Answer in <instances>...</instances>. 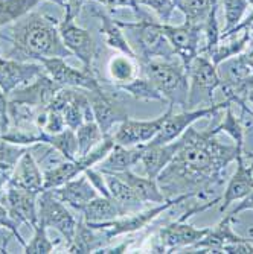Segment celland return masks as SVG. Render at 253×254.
<instances>
[{"label": "cell", "mask_w": 253, "mask_h": 254, "mask_svg": "<svg viewBox=\"0 0 253 254\" xmlns=\"http://www.w3.org/2000/svg\"><path fill=\"white\" fill-rule=\"evenodd\" d=\"M38 63H41L44 72L48 73L60 87H75V88H84V90H95L101 87L99 79L96 78L95 72L90 70H78L72 65H69L64 58H41Z\"/></svg>", "instance_id": "obj_13"}, {"label": "cell", "mask_w": 253, "mask_h": 254, "mask_svg": "<svg viewBox=\"0 0 253 254\" xmlns=\"http://www.w3.org/2000/svg\"><path fill=\"white\" fill-rule=\"evenodd\" d=\"M61 87L48 73L43 72L29 84L15 88L8 96V99L9 102L25 104L37 110H43L49 107L51 101L54 99L55 93Z\"/></svg>", "instance_id": "obj_15"}, {"label": "cell", "mask_w": 253, "mask_h": 254, "mask_svg": "<svg viewBox=\"0 0 253 254\" xmlns=\"http://www.w3.org/2000/svg\"><path fill=\"white\" fill-rule=\"evenodd\" d=\"M241 55V58H243V61L249 65V68L253 72V37H252V40L249 41V44H247V48L240 54Z\"/></svg>", "instance_id": "obj_46"}, {"label": "cell", "mask_w": 253, "mask_h": 254, "mask_svg": "<svg viewBox=\"0 0 253 254\" xmlns=\"http://www.w3.org/2000/svg\"><path fill=\"white\" fill-rule=\"evenodd\" d=\"M218 127L201 131L189 127L180 135L181 146L156 178L167 199L191 195L208 201L214 189L224 183L227 166L244 148L218 142Z\"/></svg>", "instance_id": "obj_1"}, {"label": "cell", "mask_w": 253, "mask_h": 254, "mask_svg": "<svg viewBox=\"0 0 253 254\" xmlns=\"http://www.w3.org/2000/svg\"><path fill=\"white\" fill-rule=\"evenodd\" d=\"M44 72L41 63L18 61L14 58L0 57V88L9 96L12 91L21 85L29 84L40 73Z\"/></svg>", "instance_id": "obj_17"}, {"label": "cell", "mask_w": 253, "mask_h": 254, "mask_svg": "<svg viewBox=\"0 0 253 254\" xmlns=\"http://www.w3.org/2000/svg\"><path fill=\"white\" fill-rule=\"evenodd\" d=\"M162 32L188 72V67L191 65L194 58L201 54L200 34L203 32V29L189 25L186 21L180 26H171L168 23H162Z\"/></svg>", "instance_id": "obj_12"}, {"label": "cell", "mask_w": 253, "mask_h": 254, "mask_svg": "<svg viewBox=\"0 0 253 254\" xmlns=\"http://www.w3.org/2000/svg\"><path fill=\"white\" fill-rule=\"evenodd\" d=\"M12 49L6 58L18 61H29L41 58H67L72 57L64 46L60 29L51 17L38 12L26 14L17 20L11 29Z\"/></svg>", "instance_id": "obj_2"}, {"label": "cell", "mask_w": 253, "mask_h": 254, "mask_svg": "<svg viewBox=\"0 0 253 254\" xmlns=\"http://www.w3.org/2000/svg\"><path fill=\"white\" fill-rule=\"evenodd\" d=\"M51 190L58 199L74 207L78 212H81L91 199L99 195V192L95 189L93 184L90 183L85 174H81L77 178L64 183L63 186L51 189Z\"/></svg>", "instance_id": "obj_22"}, {"label": "cell", "mask_w": 253, "mask_h": 254, "mask_svg": "<svg viewBox=\"0 0 253 254\" xmlns=\"http://www.w3.org/2000/svg\"><path fill=\"white\" fill-rule=\"evenodd\" d=\"M118 88L125 91V93H128L130 96H133L137 101H144V102L165 101V98L160 95V91L144 75L136 76L133 81H130L128 84H124V85H119Z\"/></svg>", "instance_id": "obj_31"}, {"label": "cell", "mask_w": 253, "mask_h": 254, "mask_svg": "<svg viewBox=\"0 0 253 254\" xmlns=\"http://www.w3.org/2000/svg\"><path fill=\"white\" fill-rule=\"evenodd\" d=\"M104 180L110 196L122 207L127 215L142 210L144 202L121 177L116 174H104Z\"/></svg>", "instance_id": "obj_26"}, {"label": "cell", "mask_w": 253, "mask_h": 254, "mask_svg": "<svg viewBox=\"0 0 253 254\" xmlns=\"http://www.w3.org/2000/svg\"><path fill=\"white\" fill-rule=\"evenodd\" d=\"M241 241H246V238L241 236L234 228L232 216L224 213V218L215 227L209 228L208 235L192 247H189V253H223L226 245Z\"/></svg>", "instance_id": "obj_19"}, {"label": "cell", "mask_w": 253, "mask_h": 254, "mask_svg": "<svg viewBox=\"0 0 253 254\" xmlns=\"http://www.w3.org/2000/svg\"><path fill=\"white\" fill-rule=\"evenodd\" d=\"M189 198H192V196L191 195H180L175 198H168L167 201L153 207V209L134 212V213L125 215L116 221H111L107 224H88V225L101 228L102 232L108 236V239L118 238L122 235H131V233H136V232H139V230L145 228L150 222H153L157 216H160L164 212L171 209V207H174L183 201H188Z\"/></svg>", "instance_id": "obj_5"}, {"label": "cell", "mask_w": 253, "mask_h": 254, "mask_svg": "<svg viewBox=\"0 0 253 254\" xmlns=\"http://www.w3.org/2000/svg\"><path fill=\"white\" fill-rule=\"evenodd\" d=\"M246 102L250 104V108L253 111V90H249L247 91V95H246Z\"/></svg>", "instance_id": "obj_47"}, {"label": "cell", "mask_w": 253, "mask_h": 254, "mask_svg": "<svg viewBox=\"0 0 253 254\" xmlns=\"http://www.w3.org/2000/svg\"><path fill=\"white\" fill-rule=\"evenodd\" d=\"M237 171L227 181V186L220 201V213H226L231 204L241 201L253 190V163L246 161V152L237 155Z\"/></svg>", "instance_id": "obj_18"}, {"label": "cell", "mask_w": 253, "mask_h": 254, "mask_svg": "<svg viewBox=\"0 0 253 254\" xmlns=\"http://www.w3.org/2000/svg\"><path fill=\"white\" fill-rule=\"evenodd\" d=\"M136 58H131L125 54L116 55L110 58L108 61V73L110 78L113 79V82L116 84V87L128 84L130 81H133L136 76H139V67L134 63Z\"/></svg>", "instance_id": "obj_30"}, {"label": "cell", "mask_w": 253, "mask_h": 254, "mask_svg": "<svg viewBox=\"0 0 253 254\" xmlns=\"http://www.w3.org/2000/svg\"><path fill=\"white\" fill-rule=\"evenodd\" d=\"M91 14L96 15L98 18H101V32L104 35L105 44L110 46V48H113L114 51H119L121 54H125V55L137 60L136 52L131 49V46L128 44L127 38L124 37V32L121 31L116 20H113L105 12L98 11V9H91Z\"/></svg>", "instance_id": "obj_28"}, {"label": "cell", "mask_w": 253, "mask_h": 254, "mask_svg": "<svg viewBox=\"0 0 253 254\" xmlns=\"http://www.w3.org/2000/svg\"><path fill=\"white\" fill-rule=\"evenodd\" d=\"M223 8H224L226 25L220 35H224L227 32L234 31L240 25L249 8V2L247 0H223Z\"/></svg>", "instance_id": "obj_35"}, {"label": "cell", "mask_w": 253, "mask_h": 254, "mask_svg": "<svg viewBox=\"0 0 253 254\" xmlns=\"http://www.w3.org/2000/svg\"><path fill=\"white\" fill-rule=\"evenodd\" d=\"M218 65L206 54H198L188 67L189 110L215 104L214 91L223 87V78L218 73Z\"/></svg>", "instance_id": "obj_4"}, {"label": "cell", "mask_w": 253, "mask_h": 254, "mask_svg": "<svg viewBox=\"0 0 253 254\" xmlns=\"http://www.w3.org/2000/svg\"><path fill=\"white\" fill-rule=\"evenodd\" d=\"M247 29L250 31V34H252V37H253V23H252V25H250V26H249Z\"/></svg>", "instance_id": "obj_49"}, {"label": "cell", "mask_w": 253, "mask_h": 254, "mask_svg": "<svg viewBox=\"0 0 253 254\" xmlns=\"http://www.w3.org/2000/svg\"><path fill=\"white\" fill-rule=\"evenodd\" d=\"M111 242L108 236L102 232L101 228L88 225L83 218L77 224L75 236L71 244H67L66 253L72 254H88V253H98L101 248L107 247Z\"/></svg>", "instance_id": "obj_23"}, {"label": "cell", "mask_w": 253, "mask_h": 254, "mask_svg": "<svg viewBox=\"0 0 253 254\" xmlns=\"http://www.w3.org/2000/svg\"><path fill=\"white\" fill-rule=\"evenodd\" d=\"M134 241L131 239V241H128V242H122V244H119V245H107V247H104V248H101L98 253H104V254H107V253H116V254H119V253H125L127 250H128V247L133 244Z\"/></svg>", "instance_id": "obj_45"}, {"label": "cell", "mask_w": 253, "mask_h": 254, "mask_svg": "<svg viewBox=\"0 0 253 254\" xmlns=\"http://www.w3.org/2000/svg\"><path fill=\"white\" fill-rule=\"evenodd\" d=\"M232 216V215H231ZM232 219H234V224L235 225H241V230H240V235L241 236H244L247 241H250V242H253V219L249 222L246 218H240V215H235V216H232Z\"/></svg>", "instance_id": "obj_42"}, {"label": "cell", "mask_w": 253, "mask_h": 254, "mask_svg": "<svg viewBox=\"0 0 253 254\" xmlns=\"http://www.w3.org/2000/svg\"><path fill=\"white\" fill-rule=\"evenodd\" d=\"M180 2H181V0H175V5H177V8H178V5H180Z\"/></svg>", "instance_id": "obj_50"}, {"label": "cell", "mask_w": 253, "mask_h": 254, "mask_svg": "<svg viewBox=\"0 0 253 254\" xmlns=\"http://www.w3.org/2000/svg\"><path fill=\"white\" fill-rule=\"evenodd\" d=\"M98 3H101L105 8H133L137 14V18L144 17L145 14L139 9V3L137 0H96Z\"/></svg>", "instance_id": "obj_40"}, {"label": "cell", "mask_w": 253, "mask_h": 254, "mask_svg": "<svg viewBox=\"0 0 253 254\" xmlns=\"http://www.w3.org/2000/svg\"><path fill=\"white\" fill-rule=\"evenodd\" d=\"M229 105H232L231 99H224L220 104H212L208 107H201V108H194V110H185L178 114H171L165 125L160 129V132L150 142L151 145H164L169 143L175 138H178L183 132H185L189 127L194 125V122L203 119V118H209L212 114L218 113L220 110H226Z\"/></svg>", "instance_id": "obj_10"}, {"label": "cell", "mask_w": 253, "mask_h": 254, "mask_svg": "<svg viewBox=\"0 0 253 254\" xmlns=\"http://www.w3.org/2000/svg\"><path fill=\"white\" fill-rule=\"evenodd\" d=\"M0 228H6L8 232L18 241V244L21 247H25L26 245V241L21 238L20 232H18V224L9 216V212L8 209L5 207V204L0 202Z\"/></svg>", "instance_id": "obj_39"}, {"label": "cell", "mask_w": 253, "mask_h": 254, "mask_svg": "<svg viewBox=\"0 0 253 254\" xmlns=\"http://www.w3.org/2000/svg\"><path fill=\"white\" fill-rule=\"evenodd\" d=\"M41 142L49 143L57 151H60L67 160H77L78 155V142H77V132L72 128H64L55 134H46L41 131Z\"/></svg>", "instance_id": "obj_29"}, {"label": "cell", "mask_w": 253, "mask_h": 254, "mask_svg": "<svg viewBox=\"0 0 253 254\" xmlns=\"http://www.w3.org/2000/svg\"><path fill=\"white\" fill-rule=\"evenodd\" d=\"M209 228H195L177 218L159 232V244L151 247V253H172L178 248H189L208 235Z\"/></svg>", "instance_id": "obj_11"}, {"label": "cell", "mask_w": 253, "mask_h": 254, "mask_svg": "<svg viewBox=\"0 0 253 254\" xmlns=\"http://www.w3.org/2000/svg\"><path fill=\"white\" fill-rule=\"evenodd\" d=\"M118 177H121L128 186L134 190V193L141 198V201L145 202H154V204H160L167 201L165 195L160 190L157 180L150 178L147 175H137L133 171H125V172H119L116 174Z\"/></svg>", "instance_id": "obj_27"}, {"label": "cell", "mask_w": 253, "mask_h": 254, "mask_svg": "<svg viewBox=\"0 0 253 254\" xmlns=\"http://www.w3.org/2000/svg\"><path fill=\"white\" fill-rule=\"evenodd\" d=\"M247 2H249V5H252V6H253V0H247Z\"/></svg>", "instance_id": "obj_51"}, {"label": "cell", "mask_w": 253, "mask_h": 254, "mask_svg": "<svg viewBox=\"0 0 253 254\" xmlns=\"http://www.w3.org/2000/svg\"><path fill=\"white\" fill-rule=\"evenodd\" d=\"M180 146H181V137L164 145H151V143L142 145L139 165L144 169V175L156 180L159 174L162 172L168 166L169 161L174 158Z\"/></svg>", "instance_id": "obj_21"}, {"label": "cell", "mask_w": 253, "mask_h": 254, "mask_svg": "<svg viewBox=\"0 0 253 254\" xmlns=\"http://www.w3.org/2000/svg\"><path fill=\"white\" fill-rule=\"evenodd\" d=\"M37 205H38V222L48 228L57 230L66 241V244H71L75 236L78 221L67 210L64 202L58 199L51 189H44L41 193H38Z\"/></svg>", "instance_id": "obj_6"}, {"label": "cell", "mask_w": 253, "mask_h": 254, "mask_svg": "<svg viewBox=\"0 0 253 254\" xmlns=\"http://www.w3.org/2000/svg\"><path fill=\"white\" fill-rule=\"evenodd\" d=\"M41 0H2L0 2V28L29 14Z\"/></svg>", "instance_id": "obj_32"}, {"label": "cell", "mask_w": 253, "mask_h": 254, "mask_svg": "<svg viewBox=\"0 0 253 254\" xmlns=\"http://www.w3.org/2000/svg\"><path fill=\"white\" fill-rule=\"evenodd\" d=\"M77 142H78V155H87L90 151H93L102 140L104 134L96 124V121L84 122L77 131Z\"/></svg>", "instance_id": "obj_33"}, {"label": "cell", "mask_w": 253, "mask_h": 254, "mask_svg": "<svg viewBox=\"0 0 253 254\" xmlns=\"http://www.w3.org/2000/svg\"><path fill=\"white\" fill-rule=\"evenodd\" d=\"M51 2H54V3H57V5H61V6H66L67 0H51Z\"/></svg>", "instance_id": "obj_48"}, {"label": "cell", "mask_w": 253, "mask_h": 254, "mask_svg": "<svg viewBox=\"0 0 253 254\" xmlns=\"http://www.w3.org/2000/svg\"><path fill=\"white\" fill-rule=\"evenodd\" d=\"M220 132H226L229 137L235 142L237 146L244 148V134H246V127L235 118V114L232 111V105H229L226 108V114L223 122L218 125Z\"/></svg>", "instance_id": "obj_37"}, {"label": "cell", "mask_w": 253, "mask_h": 254, "mask_svg": "<svg viewBox=\"0 0 253 254\" xmlns=\"http://www.w3.org/2000/svg\"><path fill=\"white\" fill-rule=\"evenodd\" d=\"M244 210L253 212V190H252L246 198H243V199L238 202V205H235L231 212H226V213L235 216V215H238V213H241V212H244Z\"/></svg>", "instance_id": "obj_44"}, {"label": "cell", "mask_w": 253, "mask_h": 254, "mask_svg": "<svg viewBox=\"0 0 253 254\" xmlns=\"http://www.w3.org/2000/svg\"><path fill=\"white\" fill-rule=\"evenodd\" d=\"M240 32H243V35H241L240 38H235V40L229 41V43H224V44H223V43H218L215 52H214L212 57H211V60H212L217 65L221 64L223 61L229 60V58L240 55V54L247 48L249 41L252 40V34H250L249 29H244V31H240Z\"/></svg>", "instance_id": "obj_34"}, {"label": "cell", "mask_w": 253, "mask_h": 254, "mask_svg": "<svg viewBox=\"0 0 253 254\" xmlns=\"http://www.w3.org/2000/svg\"><path fill=\"white\" fill-rule=\"evenodd\" d=\"M174 113V105L169 104L168 110L153 121H134V119H125L119 124L116 132H113V138L116 145L122 146H139L147 145L160 132L168 118Z\"/></svg>", "instance_id": "obj_9"}, {"label": "cell", "mask_w": 253, "mask_h": 254, "mask_svg": "<svg viewBox=\"0 0 253 254\" xmlns=\"http://www.w3.org/2000/svg\"><path fill=\"white\" fill-rule=\"evenodd\" d=\"M38 193L17 188L14 184L6 186L3 204L9 212V216L20 225L26 224L34 228L38 224Z\"/></svg>", "instance_id": "obj_16"}, {"label": "cell", "mask_w": 253, "mask_h": 254, "mask_svg": "<svg viewBox=\"0 0 253 254\" xmlns=\"http://www.w3.org/2000/svg\"><path fill=\"white\" fill-rule=\"evenodd\" d=\"M80 213L87 224H107L127 215L111 196L104 195H98L91 199Z\"/></svg>", "instance_id": "obj_25"}, {"label": "cell", "mask_w": 253, "mask_h": 254, "mask_svg": "<svg viewBox=\"0 0 253 254\" xmlns=\"http://www.w3.org/2000/svg\"><path fill=\"white\" fill-rule=\"evenodd\" d=\"M141 72L174 107L188 105L189 81L185 65L178 58H151L139 61Z\"/></svg>", "instance_id": "obj_3"}, {"label": "cell", "mask_w": 253, "mask_h": 254, "mask_svg": "<svg viewBox=\"0 0 253 254\" xmlns=\"http://www.w3.org/2000/svg\"><path fill=\"white\" fill-rule=\"evenodd\" d=\"M61 40L72 55L84 64L85 70H93V61L96 58V44L88 31L75 25V20L64 18L58 26Z\"/></svg>", "instance_id": "obj_14"}, {"label": "cell", "mask_w": 253, "mask_h": 254, "mask_svg": "<svg viewBox=\"0 0 253 254\" xmlns=\"http://www.w3.org/2000/svg\"><path fill=\"white\" fill-rule=\"evenodd\" d=\"M8 104H9V99L8 96L5 95V91L0 88V119H2V132L8 131L9 129V113H8Z\"/></svg>", "instance_id": "obj_41"}, {"label": "cell", "mask_w": 253, "mask_h": 254, "mask_svg": "<svg viewBox=\"0 0 253 254\" xmlns=\"http://www.w3.org/2000/svg\"><path fill=\"white\" fill-rule=\"evenodd\" d=\"M87 96L91 111H93V118L99 125L104 137L113 135L114 125H119L128 119V113L122 101L116 95L107 91L102 85L95 90H87Z\"/></svg>", "instance_id": "obj_8"}, {"label": "cell", "mask_w": 253, "mask_h": 254, "mask_svg": "<svg viewBox=\"0 0 253 254\" xmlns=\"http://www.w3.org/2000/svg\"><path fill=\"white\" fill-rule=\"evenodd\" d=\"M137 3L151 8L164 23L169 21L174 9L177 8L175 0H137Z\"/></svg>", "instance_id": "obj_38"}, {"label": "cell", "mask_w": 253, "mask_h": 254, "mask_svg": "<svg viewBox=\"0 0 253 254\" xmlns=\"http://www.w3.org/2000/svg\"><path fill=\"white\" fill-rule=\"evenodd\" d=\"M142 154V145L139 146H122L114 143L108 155L95 166L101 174H119L125 171H133L134 166L139 165Z\"/></svg>", "instance_id": "obj_24"}, {"label": "cell", "mask_w": 253, "mask_h": 254, "mask_svg": "<svg viewBox=\"0 0 253 254\" xmlns=\"http://www.w3.org/2000/svg\"><path fill=\"white\" fill-rule=\"evenodd\" d=\"M116 23L122 28L134 29L139 34V44L142 49V57L137 58L139 61H145L151 58H167V60L178 58L162 32V23L153 21L148 15L137 18L136 23H125L118 20Z\"/></svg>", "instance_id": "obj_7"}, {"label": "cell", "mask_w": 253, "mask_h": 254, "mask_svg": "<svg viewBox=\"0 0 253 254\" xmlns=\"http://www.w3.org/2000/svg\"><path fill=\"white\" fill-rule=\"evenodd\" d=\"M9 184H14L17 188L26 189L35 193H41L44 190V178L43 171L38 165V161L34 157V152L28 146L26 151L18 158L15 169L11 175Z\"/></svg>", "instance_id": "obj_20"}, {"label": "cell", "mask_w": 253, "mask_h": 254, "mask_svg": "<svg viewBox=\"0 0 253 254\" xmlns=\"http://www.w3.org/2000/svg\"><path fill=\"white\" fill-rule=\"evenodd\" d=\"M32 230H34V236L29 241V244L26 242V245L23 247V253H26V254H49V253H54L55 244L48 236V227H44L43 224L38 222Z\"/></svg>", "instance_id": "obj_36"}, {"label": "cell", "mask_w": 253, "mask_h": 254, "mask_svg": "<svg viewBox=\"0 0 253 254\" xmlns=\"http://www.w3.org/2000/svg\"><path fill=\"white\" fill-rule=\"evenodd\" d=\"M87 2V0H67V3H66V15L64 18L67 20H75L80 12H81V8L83 5Z\"/></svg>", "instance_id": "obj_43"}]
</instances>
